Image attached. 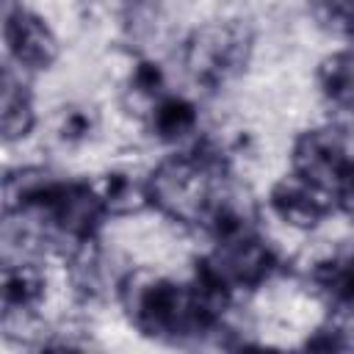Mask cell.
Instances as JSON below:
<instances>
[{"label":"cell","instance_id":"18","mask_svg":"<svg viewBox=\"0 0 354 354\" xmlns=\"http://www.w3.org/2000/svg\"><path fill=\"white\" fill-rule=\"evenodd\" d=\"M340 210H346V213L354 218V194H348V196L340 202Z\"/></svg>","mask_w":354,"mask_h":354},{"label":"cell","instance_id":"7","mask_svg":"<svg viewBox=\"0 0 354 354\" xmlns=\"http://www.w3.org/2000/svg\"><path fill=\"white\" fill-rule=\"evenodd\" d=\"M268 207L279 221H285L293 230H315L340 205L332 194H326L324 188H318L310 180L290 171L271 185Z\"/></svg>","mask_w":354,"mask_h":354},{"label":"cell","instance_id":"13","mask_svg":"<svg viewBox=\"0 0 354 354\" xmlns=\"http://www.w3.org/2000/svg\"><path fill=\"white\" fill-rule=\"evenodd\" d=\"M105 207L111 216H127L136 213L138 207L147 205V194H144V180H136L127 171H111L102 177V183L97 185Z\"/></svg>","mask_w":354,"mask_h":354},{"label":"cell","instance_id":"12","mask_svg":"<svg viewBox=\"0 0 354 354\" xmlns=\"http://www.w3.org/2000/svg\"><path fill=\"white\" fill-rule=\"evenodd\" d=\"M315 77L324 100L354 119V44L326 55Z\"/></svg>","mask_w":354,"mask_h":354},{"label":"cell","instance_id":"2","mask_svg":"<svg viewBox=\"0 0 354 354\" xmlns=\"http://www.w3.org/2000/svg\"><path fill=\"white\" fill-rule=\"evenodd\" d=\"M230 177L227 152L213 141H196L177 155L163 158L144 177L147 205L174 224L207 232L241 196Z\"/></svg>","mask_w":354,"mask_h":354},{"label":"cell","instance_id":"9","mask_svg":"<svg viewBox=\"0 0 354 354\" xmlns=\"http://www.w3.org/2000/svg\"><path fill=\"white\" fill-rule=\"evenodd\" d=\"M0 116H3V138L6 144L22 141L36 127V105L28 83L22 80V69L17 72L14 64L3 66L0 80Z\"/></svg>","mask_w":354,"mask_h":354},{"label":"cell","instance_id":"5","mask_svg":"<svg viewBox=\"0 0 354 354\" xmlns=\"http://www.w3.org/2000/svg\"><path fill=\"white\" fill-rule=\"evenodd\" d=\"M290 171L337 199L354 194V136L343 127H313L290 147Z\"/></svg>","mask_w":354,"mask_h":354},{"label":"cell","instance_id":"6","mask_svg":"<svg viewBox=\"0 0 354 354\" xmlns=\"http://www.w3.org/2000/svg\"><path fill=\"white\" fill-rule=\"evenodd\" d=\"M3 41L11 64L22 72H44L58 61L53 28L19 0H6L3 6Z\"/></svg>","mask_w":354,"mask_h":354},{"label":"cell","instance_id":"15","mask_svg":"<svg viewBox=\"0 0 354 354\" xmlns=\"http://www.w3.org/2000/svg\"><path fill=\"white\" fill-rule=\"evenodd\" d=\"M310 14L321 30L354 44V0H310Z\"/></svg>","mask_w":354,"mask_h":354},{"label":"cell","instance_id":"16","mask_svg":"<svg viewBox=\"0 0 354 354\" xmlns=\"http://www.w3.org/2000/svg\"><path fill=\"white\" fill-rule=\"evenodd\" d=\"M94 130H97V116L91 113V108L83 105L61 108V113L53 122V138L61 147H80L94 136Z\"/></svg>","mask_w":354,"mask_h":354},{"label":"cell","instance_id":"3","mask_svg":"<svg viewBox=\"0 0 354 354\" xmlns=\"http://www.w3.org/2000/svg\"><path fill=\"white\" fill-rule=\"evenodd\" d=\"M252 30L241 19L210 22L188 33L180 50V61L185 75L207 88L218 91L235 77H241L252 61Z\"/></svg>","mask_w":354,"mask_h":354},{"label":"cell","instance_id":"14","mask_svg":"<svg viewBox=\"0 0 354 354\" xmlns=\"http://www.w3.org/2000/svg\"><path fill=\"white\" fill-rule=\"evenodd\" d=\"M304 348L313 351H354V307L335 310L307 340Z\"/></svg>","mask_w":354,"mask_h":354},{"label":"cell","instance_id":"17","mask_svg":"<svg viewBox=\"0 0 354 354\" xmlns=\"http://www.w3.org/2000/svg\"><path fill=\"white\" fill-rule=\"evenodd\" d=\"M158 14H160V3L158 0H124V28L133 39H141L147 33L155 30L158 25Z\"/></svg>","mask_w":354,"mask_h":354},{"label":"cell","instance_id":"11","mask_svg":"<svg viewBox=\"0 0 354 354\" xmlns=\"http://www.w3.org/2000/svg\"><path fill=\"white\" fill-rule=\"evenodd\" d=\"M310 282L335 310L354 307V252H337L310 268Z\"/></svg>","mask_w":354,"mask_h":354},{"label":"cell","instance_id":"1","mask_svg":"<svg viewBox=\"0 0 354 354\" xmlns=\"http://www.w3.org/2000/svg\"><path fill=\"white\" fill-rule=\"evenodd\" d=\"M116 296L122 304L124 318L130 326L160 343H202L218 340L224 346V310L216 304L194 279L174 282L163 274L136 268L127 271L119 285Z\"/></svg>","mask_w":354,"mask_h":354},{"label":"cell","instance_id":"10","mask_svg":"<svg viewBox=\"0 0 354 354\" xmlns=\"http://www.w3.org/2000/svg\"><path fill=\"white\" fill-rule=\"evenodd\" d=\"M147 127L163 144H180L191 138L199 127V111L188 97L163 94L158 102L147 108Z\"/></svg>","mask_w":354,"mask_h":354},{"label":"cell","instance_id":"8","mask_svg":"<svg viewBox=\"0 0 354 354\" xmlns=\"http://www.w3.org/2000/svg\"><path fill=\"white\" fill-rule=\"evenodd\" d=\"M47 279L39 266L33 263H6L3 279H0V304H3V321L11 324L14 318H25L39 310L44 301Z\"/></svg>","mask_w":354,"mask_h":354},{"label":"cell","instance_id":"4","mask_svg":"<svg viewBox=\"0 0 354 354\" xmlns=\"http://www.w3.org/2000/svg\"><path fill=\"white\" fill-rule=\"evenodd\" d=\"M196 266L235 296L241 290L263 288L279 271V254L254 224H243L216 235L213 249L196 260Z\"/></svg>","mask_w":354,"mask_h":354}]
</instances>
